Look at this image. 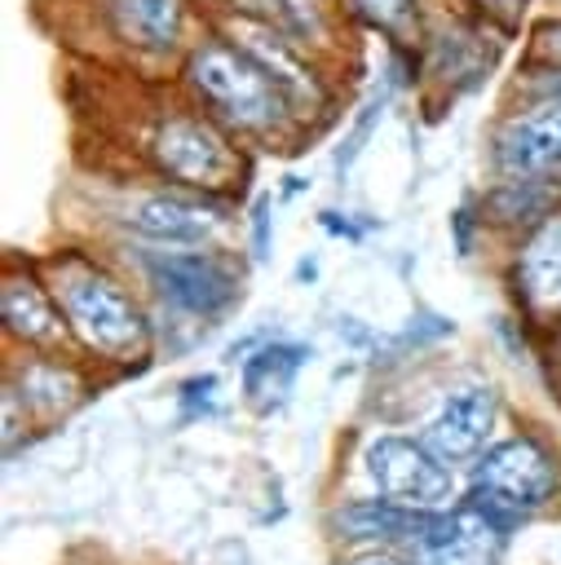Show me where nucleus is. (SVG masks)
Masks as SVG:
<instances>
[{
  "label": "nucleus",
  "mask_w": 561,
  "mask_h": 565,
  "mask_svg": "<svg viewBox=\"0 0 561 565\" xmlns=\"http://www.w3.org/2000/svg\"><path fill=\"white\" fill-rule=\"evenodd\" d=\"M415 0H353V13L375 31H398L411 18Z\"/></svg>",
  "instance_id": "16"
},
{
  "label": "nucleus",
  "mask_w": 561,
  "mask_h": 565,
  "mask_svg": "<svg viewBox=\"0 0 561 565\" xmlns=\"http://www.w3.org/2000/svg\"><path fill=\"white\" fill-rule=\"evenodd\" d=\"M57 300H62V313H66L71 331L88 349H97L106 358H119V362L146 353V318H141V309L102 269H93L84 260L57 265Z\"/></svg>",
  "instance_id": "2"
},
{
  "label": "nucleus",
  "mask_w": 561,
  "mask_h": 565,
  "mask_svg": "<svg viewBox=\"0 0 561 565\" xmlns=\"http://www.w3.org/2000/svg\"><path fill=\"white\" fill-rule=\"evenodd\" d=\"M362 565H398V561H362Z\"/></svg>",
  "instance_id": "19"
},
{
  "label": "nucleus",
  "mask_w": 561,
  "mask_h": 565,
  "mask_svg": "<svg viewBox=\"0 0 561 565\" xmlns=\"http://www.w3.org/2000/svg\"><path fill=\"white\" fill-rule=\"evenodd\" d=\"M110 35L137 53H172L186 40V0H102Z\"/></svg>",
  "instance_id": "10"
},
{
  "label": "nucleus",
  "mask_w": 561,
  "mask_h": 565,
  "mask_svg": "<svg viewBox=\"0 0 561 565\" xmlns=\"http://www.w3.org/2000/svg\"><path fill=\"white\" fill-rule=\"evenodd\" d=\"M0 318L22 340H49V335H57V313H53L49 296L40 291V282L18 278V274H9L4 287H0Z\"/></svg>",
  "instance_id": "13"
},
{
  "label": "nucleus",
  "mask_w": 561,
  "mask_h": 565,
  "mask_svg": "<svg viewBox=\"0 0 561 565\" xmlns=\"http://www.w3.org/2000/svg\"><path fill=\"white\" fill-rule=\"evenodd\" d=\"M495 424V397L490 388H459L446 397V406L437 411V419L424 428V446L442 459V463H464L473 459Z\"/></svg>",
  "instance_id": "9"
},
{
  "label": "nucleus",
  "mask_w": 561,
  "mask_h": 565,
  "mask_svg": "<svg viewBox=\"0 0 561 565\" xmlns=\"http://www.w3.org/2000/svg\"><path fill=\"white\" fill-rule=\"evenodd\" d=\"M367 472L384 499L415 508V512H428L451 494V472L424 441L380 437L367 450Z\"/></svg>",
  "instance_id": "5"
},
{
  "label": "nucleus",
  "mask_w": 561,
  "mask_h": 565,
  "mask_svg": "<svg viewBox=\"0 0 561 565\" xmlns=\"http://www.w3.org/2000/svg\"><path fill=\"white\" fill-rule=\"evenodd\" d=\"M490 159L508 181H543L561 172V97H548L534 110L512 115L495 132Z\"/></svg>",
  "instance_id": "7"
},
{
  "label": "nucleus",
  "mask_w": 561,
  "mask_h": 565,
  "mask_svg": "<svg viewBox=\"0 0 561 565\" xmlns=\"http://www.w3.org/2000/svg\"><path fill=\"white\" fill-rule=\"evenodd\" d=\"M137 234L155 243H203L221 230V207L203 194H150L128 216Z\"/></svg>",
  "instance_id": "11"
},
{
  "label": "nucleus",
  "mask_w": 561,
  "mask_h": 565,
  "mask_svg": "<svg viewBox=\"0 0 561 565\" xmlns=\"http://www.w3.org/2000/svg\"><path fill=\"white\" fill-rule=\"evenodd\" d=\"M150 278L172 305L190 313H216L239 291L234 269L212 252H159L150 256Z\"/></svg>",
  "instance_id": "8"
},
{
  "label": "nucleus",
  "mask_w": 561,
  "mask_h": 565,
  "mask_svg": "<svg viewBox=\"0 0 561 565\" xmlns=\"http://www.w3.org/2000/svg\"><path fill=\"white\" fill-rule=\"evenodd\" d=\"M517 282L534 305L561 300V216H548L517 256Z\"/></svg>",
  "instance_id": "12"
},
{
  "label": "nucleus",
  "mask_w": 561,
  "mask_h": 565,
  "mask_svg": "<svg viewBox=\"0 0 561 565\" xmlns=\"http://www.w3.org/2000/svg\"><path fill=\"white\" fill-rule=\"evenodd\" d=\"M155 163L190 190H221L243 163L234 154V146L225 141V132L212 119H194V115H177L155 132Z\"/></svg>",
  "instance_id": "4"
},
{
  "label": "nucleus",
  "mask_w": 561,
  "mask_h": 565,
  "mask_svg": "<svg viewBox=\"0 0 561 565\" xmlns=\"http://www.w3.org/2000/svg\"><path fill=\"white\" fill-rule=\"evenodd\" d=\"M300 362H305V349H300V344H269V349H261V353L243 366V388H247V397H252L261 411H265V406H278V402L287 397V388H292Z\"/></svg>",
  "instance_id": "14"
},
{
  "label": "nucleus",
  "mask_w": 561,
  "mask_h": 565,
  "mask_svg": "<svg viewBox=\"0 0 561 565\" xmlns=\"http://www.w3.org/2000/svg\"><path fill=\"white\" fill-rule=\"evenodd\" d=\"M473 4H477L486 18H495V22H512L526 0H473Z\"/></svg>",
  "instance_id": "17"
},
{
  "label": "nucleus",
  "mask_w": 561,
  "mask_h": 565,
  "mask_svg": "<svg viewBox=\"0 0 561 565\" xmlns=\"http://www.w3.org/2000/svg\"><path fill=\"white\" fill-rule=\"evenodd\" d=\"M186 84L212 119L243 132L274 128L292 106V88L243 40H203L186 62Z\"/></svg>",
  "instance_id": "1"
},
{
  "label": "nucleus",
  "mask_w": 561,
  "mask_h": 565,
  "mask_svg": "<svg viewBox=\"0 0 561 565\" xmlns=\"http://www.w3.org/2000/svg\"><path fill=\"white\" fill-rule=\"evenodd\" d=\"M539 40H543V49H548V53H557V57H561V22L543 26V31H539Z\"/></svg>",
  "instance_id": "18"
},
{
  "label": "nucleus",
  "mask_w": 561,
  "mask_h": 565,
  "mask_svg": "<svg viewBox=\"0 0 561 565\" xmlns=\"http://www.w3.org/2000/svg\"><path fill=\"white\" fill-rule=\"evenodd\" d=\"M552 490H557L552 455L530 437H512V441H499L481 455L473 499L495 508V512H521V508L543 503Z\"/></svg>",
  "instance_id": "3"
},
{
  "label": "nucleus",
  "mask_w": 561,
  "mask_h": 565,
  "mask_svg": "<svg viewBox=\"0 0 561 565\" xmlns=\"http://www.w3.org/2000/svg\"><path fill=\"white\" fill-rule=\"evenodd\" d=\"M349 530L358 534V539H402V534H420L424 530V516L415 512V508H402V503H393V499H380V503H362V508H353L349 516Z\"/></svg>",
  "instance_id": "15"
},
{
  "label": "nucleus",
  "mask_w": 561,
  "mask_h": 565,
  "mask_svg": "<svg viewBox=\"0 0 561 565\" xmlns=\"http://www.w3.org/2000/svg\"><path fill=\"white\" fill-rule=\"evenodd\" d=\"M499 552H504V512L477 499L455 512L428 516L420 530L424 565H499Z\"/></svg>",
  "instance_id": "6"
}]
</instances>
